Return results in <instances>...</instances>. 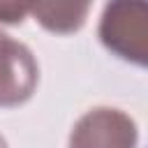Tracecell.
I'll return each instance as SVG.
<instances>
[{
	"mask_svg": "<svg viewBox=\"0 0 148 148\" xmlns=\"http://www.w3.org/2000/svg\"><path fill=\"white\" fill-rule=\"evenodd\" d=\"M30 12V0H0V23H21Z\"/></svg>",
	"mask_w": 148,
	"mask_h": 148,
	"instance_id": "obj_5",
	"label": "cell"
},
{
	"mask_svg": "<svg viewBox=\"0 0 148 148\" xmlns=\"http://www.w3.org/2000/svg\"><path fill=\"white\" fill-rule=\"evenodd\" d=\"M136 123L120 109L99 106L79 118L72 130L69 148H136Z\"/></svg>",
	"mask_w": 148,
	"mask_h": 148,
	"instance_id": "obj_2",
	"label": "cell"
},
{
	"mask_svg": "<svg viewBox=\"0 0 148 148\" xmlns=\"http://www.w3.org/2000/svg\"><path fill=\"white\" fill-rule=\"evenodd\" d=\"M39 67L28 46L0 30V106L23 104L37 86Z\"/></svg>",
	"mask_w": 148,
	"mask_h": 148,
	"instance_id": "obj_3",
	"label": "cell"
},
{
	"mask_svg": "<svg viewBox=\"0 0 148 148\" xmlns=\"http://www.w3.org/2000/svg\"><path fill=\"white\" fill-rule=\"evenodd\" d=\"M92 0H30L35 21L56 35L76 32L90 12Z\"/></svg>",
	"mask_w": 148,
	"mask_h": 148,
	"instance_id": "obj_4",
	"label": "cell"
},
{
	"mask_svg": "<svg viewBox=\"0 0 148 148\" xmlns=\"http://www.w3.org/2000/svg\"><path fill=\"white\" fill-rule=\"evenodd\" d=\"M0 148H7V143H5V139L0 136Z\"/></svg>",
	"mask_w": 148,
	"mask_h": 148,
	"instance_id": "obj_6",
	"label": "cell"
},
{
	"mask_svg": "<svg viewBox=\"0 0 148 148\" xmlns=\"http://www.w3.org/2000/svg\"><path fill=\"white\" fill-rule=\"evenodd\" d=\"M99 37L109 51L143 67L148 60L146 0H111L99 21Z\"/></svg>",
	"mask_w": 148,
	"mask_h": 148,
	"instance_id": "obj_1",
	"label": "cell"
}]
</instances>
